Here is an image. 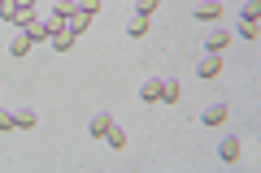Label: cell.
<instances>
[{
    "mask_svg": "<svg viewBox=\"0 0 261 173\" xmlns=\"http://www.w3.org/2000/svg\"><path fill=\"white\" fill-rule=\"evenodd\" d=\"M196 74H200V78H218V74H222V56H218V52H205V56H200V65H196Z\"/></svg>",
    "mask_w": 261,
    "mask_h": 173,
    "instance_id": "cell-1",
    "label": "cell"
},
{
    "mask_svg": "<svg viewBox=\"0 0 261 173\" xmlns=\"http://www.w3.org/2000/svg\"><path fill=\"white\" fill-rule=\"evenodd\" d=\"M226 44H231V30H222V26H214V30L205 35V52H222Z\"/></svg>",
    "mask_w": 261,
    "mask_h": 173,
    "instance_id": "cell-2",
    "label": "cell"
},
{
    "mask_svg": "<svg viewBox=\"0 0 261 173\" xmlns=\"http://www.w3.org/2000/svg\"><path fill=\"white\" fill-rule=\"evenodd\" d=\"M192 13H196L200 22H218V18H222V5H218V0H200Z\"/></svg>",
    "mask_w": 261,
    "mask_h": 173,
    "instance_id": "cell-3",
    "label": "cell"
},
{
    "mask_svg": "<svg viewBox=\"0 0 261 173\" xmlns=\"http://www.w3.org/2000/svg\"><path fill=\"white\" fill-rule=\"evenodd\" d=\"M240 152H244V147H240V139H235V134H231V139H222V143H218V156H222L226 164H235V160H240Z\"/></svg>",
    "mask_w": 261,
    "mask_h": 173,
    "instance_id": "cell-4",
    "label": "cell"
},
{
    "mask_svg": "<svg viewBox=\"0 0 261 173\" xmlns=\"http://www.w3.org/2000/svg\"><path fill=\"white\" fill-rule=\"evenodd\" d=\"M22 35H27L31 44H44V39H48V26H44V18H31L27 26H22Z\"/></svg>",
    "mask_w": 261,
    "mask_h": 173,
    "instance_id": "cell-5",
    "label": "cell"
},
{
    "mask_svg": "<svg viewBox=\"0 0 261 173\" xmlns=\"http://www.w3.org/2000/svg\"><path fill=\"white\" fill-rule=\"evenodd\" d=\"M178 95H183L178 78H161V104H178Z\"/></svg>",
    "mask_w": 261,
    "mask_h": 173,
    "instance_id": "cell-6",
    "label": "cell"
},
{
    "mask_svg": "<svg viewBox=\"0 0 261 173\" xmlns=\"http://www.w3.org/2000/svg\"><path fill=\"white\" fill-rule=\"evenodd\" d=\"M140 95H144V104H161V78H144Z\"/></svg>",
    "mask_w": 261,
    "mask_h": 173,
    "instance_id": "cell-7",
    "label": "cell"
},
{
    "mask_svg": "<svg viewBox=\"0 0 261 173\" xmlns=\"http://www.w3.org/2000/svg\"><path fill=\"white\" fill-rule=\"evenodd\" d=\"M126 35H130V39L148 35V13H130V22H126Z\"/></svg>",
    "mask_w": 261,
    "mask_h": 173,
    "instance_id": "cell-8",
    "label": "cell"
},
{
    "mask_svg": "<svg viewBox=\"0 0 261 173\" xmlns=\"http://www.w3.org/2000/svg\"><path fill=\"white\" fill-rule=\"evenodd\" d=\"M87 22H92V13H83V9H79V13H70V18H65V30H70V35H83V30H87Z\"/></svg>",
    "mask_w": 261,
    "mask_h": 173,
    "instance_id": "cell-9",
    "label": "cell"
},
{
    "mask_svg": "<svg viewBox=\"0 0 261 173\" xmlns=\"http://www.w3.org/2000/svg\"><path fill=\"white\" fill-rule=\"evenodd\" d=\"M200 121H205V126H222L226 121V104H209V109L200 113Z\"/></svg>",
    "mask_w": 261,
    "mask_h": 173,
    "instance_id": "cell-10",
    "label": "cell"
},
{
    "mask_svg": "<svg viewBox=\"0 0 261 173\" xmlns=\"http://www.w3.org/2000/svg\"><path fill=\"white\" fill-rule=\"evenodd\" d=\"M109 126H113V117H109V113H96L87 130H92V139H105V134H109Z\"/></svg>",
    "mask_w": 261,
    "mask_h": 173,
    "instance_id": "cell-11",
    "label": "cell"
},
{
    "mask_svg": "<svg viewBox=\"0 0 261 173\" xmlns=\"http://www.w3.org/2000/svg\"><path fill=\"white\" fill-rule=\"evenodd\" d=\"M105 143H109L113 152H122V147H126V130H122L118 121H113V126H109V134H105Z\"/></svg>",
    "mask_w": 261,
    "mask_h": 173,
    "instance_id": "cell-12",
    "label": "cell"
},
{
    "mask_svg": "<svg viewBox=\"0 0 261 173\" xmlns=\"http://www.w3.org/2000/svg\"><path fill=\"white\" fill-rule=\"evenodd\" d=\"M48 44H53L57 52H70V44H74V35H70V30H57V35L48 39Z\"/></svg>",
    "mask_w": 261,
    "mask_h": 173,
    "instance_id": "cell-13",
    "label": "cell"
},
{
    "mask_svg": "<svg viewBox=\"0 0 261 173\" xmlns=\"http://www.w3.org/2000/svg\"><path fill=\"white\" fill-rule=\"evenodd\" d=\"M13 126L31 130V126H35V109H18V113H13Z\"/></svg>",
    "mask_w": 261,
    "mask_h": 173,
    "instance_id": "cell-14",
    "label": "cell"
},
{
    "mask_svg": "<svg viewBox=\"0 0 261 173\" xmlns=\"http://www.w3.org/2000/svg\"><path fill=\"white\" fill-rule=\"evenodd\" d=\"M240 35H244V39H257V35H261L257 18H244V22H240Z\"/></svg>",
    "mask_w": 261,
    "mask_h": 173,
    "instance_id": "cell-15",
    "label": "cell"
},
{
    "mask_svg": "<svg viewBox=\"0 0 261 173\" xmlns=\"http://www.w3.org/2000/svg\"><path fill=\"white\" fill-rule=\"evenodd\" d=\"M27 52H31V39H27V35H18V39L9 44V56H27Z\"/></svg>",
    "mask_w": 261,
    "mask_h": 173,
    "instance_id": "cell-16",
    "label": "cell"
},
{
    "mask_svg": "<svg viewBox=\"0 0 261 173\" xmlns=\"http://www.w3.org/2000/svg\"><path fill=\"white\" fill-rule=\"evenodd\" d=\"M53 13H61V18H70V13H79V0H57V9Z\"/></svg>",
    "mask_w": 261,
    "mask_h": 173,
    "instance_id": "cell-17",
    "label": "cell"
},
{
    "mask_svg": "<svg viewBox=\"0 0 261 173\" xmlns=\"http://www.w3.org/2000/svg\"><path fill=\"white\" fill-rule=\"evenodd\" d=\"M157 5H161V0H135V13H152Z\"/></svg>",
    "mask_w": 261,
    "mask_h": 173,
    "instance_id": "cell-18",
    "label": "cell"
},
{
    "mask_svg": "<svg viewBox=\"0 0 261 173\" xmlns=\"http://www.w3.org/2000/svg\"><path fill=\"white\" fill-rule=\"evenodd\" d=\"M257 9H261V0H244V18H257Z\"/></svg>",
    "mask_w": 261,
    "mask_h": 173,
    "instance_id": "cell-19",
    "label": "cell"
},
{
    "mask_svg": "<svg viewBox=\"0 0 261 173\" xmlns=\"http://www.w3.org/2000/svg\"><path fill=\"white\" fill-rule=\"evenodd\" d=\"M13 126V113H5V109H0V130H9Z\"/></svg>",
    "mask_w": 261,
    "mask_h": 173,
    "instance_id": "cell-20",
    "label": "cell"
},
{
    "mask_svg": "<svg viewBox=\"0 0 261 173\" xmlns=\"http://www.w3.org/2000/svg\"><path fill=\"white\" fill-rule=\"evenodd\" d=\"M0 5H5V0H0Z\"/></svg>",
    "mask_w": 261,
    "mask_h": 173,
    "instance_id": "cell-21",
    "label": "cell"
}]
</instances>
